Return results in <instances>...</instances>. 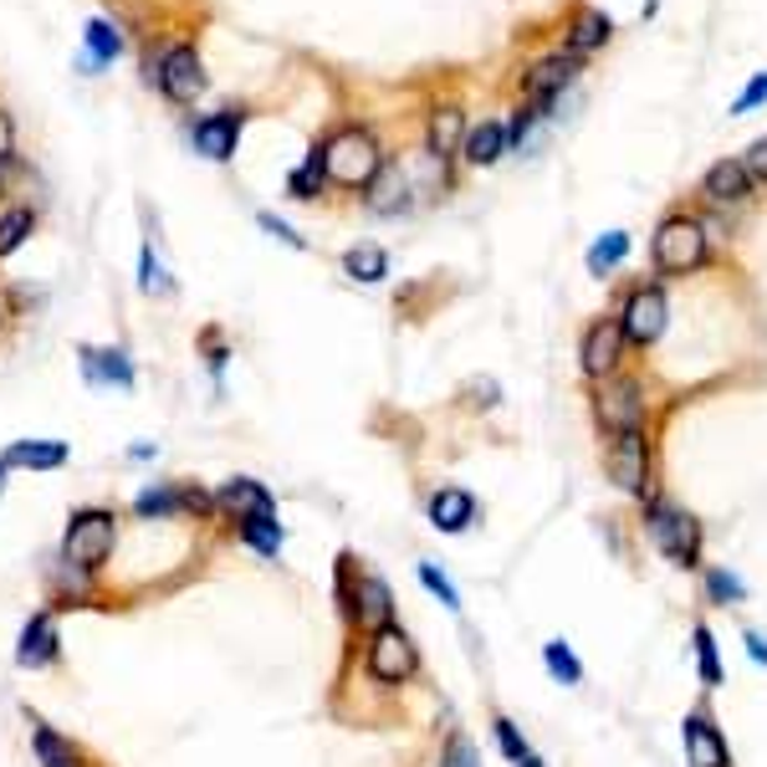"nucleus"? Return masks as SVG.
<instances>
[{
  "label": "nucleus",
  "instance_id": "nucleus-1",
  "mask_svg": "<svg viewBox=\"0 0 767 767\" xmlns=\"http://www.w3.org/2000/svg\"><path fill=\"white\" fill-rule=\"evenodd\" d=\"M640 522H645V537L666 552V563L696 573L701 552H706V527H701L685 507H675V501H666L660 491H655V497L640 501Z\"/></svg>",
  "mask_w": 767,
  "mask_h": 767
},
{
  "label": "nucleus",
  "instance_id": "nucleus-2",
  "mask_svg": "<svg viewBox=\"0 0 767 767\" xmlns=\"http://www.w3.org/2000/svg\"><path fill=\"white\" fill-rule=\"evenodd\" d=\"M338 604H343V619L358 624L364 634L394 624V594H389V584H384L374 568H358V573H353L349 552L338 558Z\"/></svg>",
  "mask_w": 767,
  "mask_h": 767
},
{
  "label": "nucleus",
  "instance_id": "nucleus-3",
  "mask_svg": "<svg viewBox=\"0 0 767 767\" xmlns=\"http://www.w3.org/2000/svg\"><path fill=\"white\" fill-rule=\"evenodd\" d=\"M118 548V518L108 507H83L72 512L68 533H62V563L77 573H98Z\"/></svg>",
  "mask_w": 767,
  "mask_h": 767
},
{
  "label": "nucleus",
  "instance_id": "nucleus-4",
  "mask_svg": "<svg viewBox=\"0 0 767 767\" xmlns=\"http://www.w3.org/2000/svg\"><path fill=\"white\" fill-rule=\"evenodd\" d=\"M322 169H328V180L343 184V190H368V184L379 180L384 154L368 129H338V134L322 144Z\"/></svg>",
  "mask_w": 767,
  "mask_h": 767
},
{
  "label": "nucleus",
  "instance_id": "nucleus-5",
  "mask_svg": "<svg viewBox=\"0 0 767 767\" xmlns=\"http://www.w3.org/2000/svg\"><path fill=\"white\" fill-rule=\"evenodd\" d=\"M604 476L630 491V497H655V451H650V435L645 430H624L604 440Z\"/></svg>",
  "mask_w": 767,
  "mask_h": 767
},
{
  "label": "nucleus",
  "instance_id": "nucleus-6",
  "mask_svg": "<svg viewBox=\"0 0 767 767\" xmlns=\"http://www.w3.org/2000/svg\"><path fill=\"white\" fill-rule=\"evenodd\" d=\"M364 670L374 685H410L419 675V645L410 640V630L400 624H384L364 640Z\"/></svg>",
  "mask_w": 767,
  "mask_h": 767
},
{
  "label": "nucleus",
  "instance_id": "nucleus-7",
  "mask_svg": "<svg viewBox=\"0 0 767 767\" xmlns=\"http://www.w3.org/2000/svg\"><path fill=\"white\" fill-rule=\"evenodd\" d=\"M594 419L604 435H624V430H645L650 419V400H645V384L630 374L594 384Z\"/></svg>",
  "mask_w": 767,
  "mask_h": 767
},
{
  "label": "nucleus",
  "instance_id": "nucleus-8",
  "mask_svg": "<svg viewBox=\"0 0 767 767\" xmlns=\"http://www.w3.org/2000/svg\"><path fill=\"white\" fill-rule=\"evenodd\" d=\"M650 256H655V271L660 277H685V271H696L706 261V231H701V220L691 216H670L660 220V231L650 241Z\"/></svg>",
  "mask_w": 767,
  "mask_h": 767
},
{
  "label": "nucleus",
  "instance_id": "nucleus-9",
  "mask_svg": "<svg viewBox=\"0 0 767 767\" xmlns=\"http://www.w3.org/2000/svg\"><path fill=\"white\" fill-rule=\"evenodd\" d=\"M670 322V297L666 287H634L630 297H624V313H619V328H624V338H630L634 349H650V343H660V333H666Z\"/></svg>",
  "mask_w": 767,
  "mask_h": 767
},
{
  "label": "nucleus",
  "instance_id": "nucleus-10",
  "mask_svg": "<svg viewBox=\"0 0 767 767\" xmlns=\"http://www.w3.org/2000/svg\"><path fill=\"white\" fill-rule=\"evenodd\" d=\"M681 747H685V763H691V767H736L732 747H727V732L717 727L711 706H696V711H685V721H681Z\"/></svg>",
  "mask_w": 767,
  "mask_h": 767
},
{
  "label": "nucleus",
  "instance_id": "nucleus-11",
  "mask_svg": "<svg viewBox=\"0 0 767 767\" xmlns=\"http://www.w3.org/2000/svg\"><path fill=\"white\" fill-rule=\"evenodd\" d=\"M149 77L165 87V98H174V102H195L205 93V68H200V51L195 47H169L159 62L149 57Z\"/></svg>",
  "mask_w": 767,
  "mask_h": 767
},
{
  "label": "nucleus",
  "instance_id": "nucleus-12",
  "mask_svg": "<svg viewBox=\"0 0 767 767\" xmlns=\"http://www.w3.org/2000/svg\"><path fill=\"white\" fill-rule=\"evenodd\" d=\"M624 349H630V338H624V328H619V317H599V322H588L584 349H579V358H584V374L594 384L614 379Z\"/></svg>",
  "mask_w": 767,
  "mask_h": 767
},
{
  "label": "nucleus",
  "instance_id": "nucleus-13",
  "mask_svg": "<svg viewBox=\"0 0 767 767\" xmlns=\"http://www.w3.org/2000/svg\"><path fill=\"white\" fill-rule=\"evenodd\" d=\"M216 507L226 512L231 522H246V518H277V497H271L261 482L251 476H231V482L216 491Z\"/></svg>",
  "mask_w": 767,
  "mask_h": 767
},
{
  "label": "nucleus",
  "instance_id": "nucleus-14",
  "mask_svg": "<svg viewBox=\"0 0 767 767\" xmlns=\"http://www.w3.org/2000/svg\"><path fill=\"white\" fill-rule=\"evenodd\" d=\"M425 518H430L435 533H466L471 522H476V497H471L466 486H440V491H430V501H425Z\"/></svg>",
  "mask_w": 767,
  "mask_h": 767
},
{
  "label": "nucleus",
  "instance_id": "nucleus-15",
  "mask_svg": "<svg viewBox=\"0 0 767 767\" xmlns=\"http://www.w3.org/2000/svg\"><path fill=\"white\" fill-rule=\"evenodd\" d=\"M57 660V614L41 609V614L26 619L21 630V645H16V666L21 670H47Z\"/></svg>",
  "mask_w": 767,
  "mask_h": 767
},
{
  "label": "nucleus",
  "instance_id": "nucleus-16",
  "mask_svg": "<svg viewBox=\"0 0 767 767\" xmlns=\"http://www.w3.org/2000/svg\"><path fill=\"white\" fill-rule=\"evenodd\" d=\"M241 108H220V113H210V118H200L195 123V149L205 154V159H231L235 154V138H241Z\"/></svg>",
  "mask_w": 767,
  "mask_h": 767
},
{
  "label": "nucleus",
  "instance_id": "nucleus-17",
  "mask_svg": "<svg viewBox=\"0 0 767 767\" xmlns=\"http://www.w3.org/2000/svg\"><path fill=\"white\" fill-rule=\"evenodd\" d=\"M747 190H752V174L742 159H721V165L706 169V180H701V195L711 205H736V200H747Z\"/></svg>",
  "mask_w": 767,
  "mask_h": 767
},
{
  "label": "nucleus",
  "instance_id": "nucleus-18",
  "mask_svg": "<svg viewBox=\"0 0 767 767\" xmlns=\"http://www.w3.org/2000/svg\"><path fill=\"white\" fill-rule=\"evenodd\" d=\"M0 461L11 471H57V466H68V446L62 440H16Z\"/></svg>",
  "mask_w": 767,
  "mask_h": 767
},
{
  "label": "nucleus",
  "instance_id": "nucleus-19",
  "mask_svg": "<svg viewBox=\"0 0 767 767\" xmlns=\"http://www.w3.org/2000/svg\"><path fill=\"white\" fill-rule=\"evenodd\" d=\"M83 374L93 384H118V389H134V364L123 349H83Z\"/></svg>",
  "mask_w": 767,
  "mask_h": 767
},
{
  "label": "nucleus",
  "instance_id": "nucleus-20",
  "mask_svg": "<svg viewBox=\"0 0 767 767\" xmlns=\"http://www.w3.org/2000/svg\"><path fill=\"white\" fill-rule=\"evenodd\" d=\"M374 195H368V205L379 210V216H400V210H410V174H404L400 165H384L379 180L368 184Z\"/></svg>",
  "mask_w": 767,
  "mask_h": 767
},
{
  "label": "nucleus",
  "instance_id": "nucleus-21",
  "mask_svg": "<svg viewBox=\"0 0 767 767\" xmlns=\"http://www.w3.org/2000/svg\"><path fill=\"white\" fill-rule=\"evenodd\" d=\"M573 83V57H543L533 72H527V102H548L552 93H563Z\"/></svg>",
  "mask_w": 767,
  "mask_h": 767
},
{
  "label": "nucleus",
  "instance_id": "nucleus-22",
  "mask_svg": "<svg viewBox=\"0 0 767 767\" xmlns=\"http://www.w3.org/2000/svg\"><path fill=\"white\" fill-rule=\"evenodd\" d=\"M691 640H696L701 691L711 696V691H721V681H727V670H721V655H717V634H711V624H706V619H696V624H691Z\"/></svg>",
  "mask_w": 767,
  "mask_h": 767
},
{
  "label": "nucleus",
  "instance_id": "nucleus-23",
  "mask_svg": "<svg viewBox=\"0 0 767 767\" xmlns=\"http://www.w3.org/2000/svg\"><path fill=\"white\" fill-rule=\"evenodd\" d=\"M235 537H241L246 548H256L261 558H277L287 543V527L277 518H246V522H235Z\"/></svg>",
  "mask_w": 767,
  "mask_h": 767
},
{
  "label": "nucleus",
  "instance_id": "nucleus-24",
  "mask_svg": "<svg viewBox=\"0 0 767 767\" xmlns=\"http://www.w3.org/2000/svg\"><path fill=\"white\" fill-rule=\"evenodd\" d=\"M32 747H36V763L41 767H83V752L72 747L68 736H57L51 727H41V721L32 727Z\"/></svg>",
  "mask_w": 767,
  "mask_h": 767
},
{
  "label": "nucleus",
  "instance_id": "nucleus-25",
  "mask_svg": "<svg viewBox=\"0 0 767 767\" xmlns=\"http://www.w3.org/2000/svg\"><path fill=\"white\" fill-rule=\"evenodd\" d=\"M466 165H497L501 149H507V129L501 123H482V129H471L466 134Z\"/></svg>",
  "mask_w": 767,
  "mask_h": 767
},
{
  "label": "nucleus",
  "instance_id": "nucleus-26",
  "mask_svg": "<svg viewBox=\"0 0 767 767\" xmlns=\"http://www.w3.org/2000/svg\"><path fill=\"white\" fill-rule=\"evenodd\" d=\"M624 256H630V235H624V231L599 235V241L588 246V256H584V261H588V277H609V271H614Z\"/></svg>",
  "mask_w": 767,
  "mask_h": 767
},
{
  "label": "nucleus",
  "instance_id": "nucleus-27",
  "mask_svg": "<svg viewBox=\"0 0 767 767\" xmlns=\"http://www.w3.org/2000/svg\"><path fill=\"white\" fill-rule=\"evenodd\" d=\"M543 666H548V675L558 685H584V666H579V655H573L568 640H548L543 645Z\"/></svg>",
  "mask_w": 767,
  "mask_h": 767
},
{
  "label": "nucleus",
  "instance_id": "nucleus-28",
  "mask_svg": "<svg viewBox=\"0 0 767 767\" xmlns=\"http://www.w3.org/2000/svg\"><path fill=\"white\" fill-rule=\"evenodd\" d=\"M118 51H123V36H118L113 21H102V16L87 21V68H102V62H113Z\"/></svg>",
  "mask_w": 767,
  "mask_h": 767
},
{
  "label": "nucleus",
  "instance_id": "nucleus-29",
  "mask_svg": "<svg viewBox=\"0 0 767 767\" xmlns=\"http://www.w3.org/2000/svg\"><path fill=\"white\" fill-rule=\"evenodd\" d=\"M604 41H609V16H604V11H579V16H573V36H568L573 57H584V51L604 47Z\"/></svg>",
  "mask_w": 767,
  "mask_h": 767
},
{
  "label": "nucleus",
  "instance_id": "nucleus-30",
  "mask_svg": "<svg viewBox=\"0 0 767 767\" xmlns=\"http://www.w3.org/2000/svg\"><path fill=\"white\" fill-rule=\"evenodd\" d=\"M343 271H349L353 282H384L389 277V256L379 246H353L343 256Z\"/></svg>",
  "mask_w": 767,
  "mask_h": 767
},
{
  "label": "nucleus",
  "instance_id": "nucleus-31",
  "mask_svg": "<svg viewBox=\"0 0 767 767\" xmlns=\"http://www.w3.org/2000/svg\"><path fill=\"white\" fill-rule=\"evenodd\" d=\"M461 134H466V123H461V113L455 108H435L430 113V154H455V144H461Z\"/></svg>",
  "mask_w": 767,
  "mask_h": 767
},
{
  "label": "nucleus",
  "instance_id": "nucleus-32",
  "mask_svg": "<svg viewBox=\"0 0 767 767\" xmlns=\"http://www.w3.org/2000/svg\"><path fill=\"white\" fill-rule=\"evenodd\" d=\"M322 180H328V169H322V149H313L297 169H292L287 190H292V200H313L317 190H322Z\"/></svg>",
  "mask_w": 767,
  "mask_h": 767
},
{
  "label": "nucleus",
  "instance_id": "nucleus-33",
  "mask_svg": "<svg viewBox=\"0 0 767 767\" xmlns=\"http://www.w3.org/2000/svg\"><path fill=\"white\" fill-rule=\"evenodd\" d=\"M491 736H497V747H501V757H507V763H522V757H533V747H527L522 727L507 717V711H497V717H491Z\"/></svg>",
  "mask_w": 767,
  "mask_h": 767
},
{
  "label": "nucleus",
  "instance_id": "nucleus-34",
  "mask_svg": "<svg viewBox=\"0 0 767 767\" xmlns=\"http://www.w3.org/2000/svg\"><path fill=\"white\" fill-rule=\"evenodd\" d=\"M706 599L711 604H742L747 599V584L736 579L732 568H706Z\"/></svg>",
  "mask_w": 767,
  "mask_h": 767
},
{
  "label": "nucleus",
  "instance_id": "nucleus-35",
  "mask_svg": "<svg viewBox=\"0 0 767 767\" xmlns=\"http://www.w3.org/2000/svg\"><path fill=\"white\" fill-rule=\"evenodd\" d=\"M32 231H36V216H32V210H5V216H0V256L21 251Z\"/></svg>",
  "mask_w": 767,
  "mask_h": 767
},
{
  "label": "nucleus",
  "instance_id": "nucleus-36",
  "mask_svg": "<svg viewBox=\"0 0 767 767\" xmlns=\"http://www.w3.org/2000/svg\"><path fill=\"white\" fill-rule=\"evenodd\" d=\"M440 767H482V752H476V742L466 732H451L446 747H440Z\"/></svg>",
  "mask_w": 767,
  "mask_h": 767
},
{
  "label": "nucleus",
  "instance_id": "nucleus-37",
  "mask_svg": "<svg viewBox=\"0 0 767 767\" xmlns=\"http://www.w3.org/2000/svg\"><path fill=\"white\" fill-rule=\"evenodd\" d=\"M415 573H419V584L430 588V594H435V599H440V604H446L451 614H461V594H455V584H451V579H446V573H440V568H435V563H419Z\"/></svg>",
  "mask_w": 767,
  "mask_h": 767
},
{
  "label": "nucleus",
  "instance_id": "nucleus-38",
  "mask_svg": "<svg viewBox=\"0 0 767 767\" xmlns=\"http://www.w3.org/2000/svg\"><path fill=\"white\" fill-rule=\"evenodd\" d=\"M138 287H144V292H174V282L165 277V267H159L154 246L138 251Z\"/></svg>",
  "mask_w": 767,
  "mask_h": 767
},
{
  "label": "nucleus",
  "instance_id": "nucleus-39",
  "mask_svg": "<svg viewBox=\"0 0 767 767\" xmlns=\"http://www.w3.org/2000/svg\"><path fill=\"white\" fill-rule=\"evenodd\" d=\"M466 404H471V410H491V404H497V379H471L466 384Z\"/></svg>",
  "mask_w": 767,
  "mask_h": 767
},
{
  "label": "nucleus",
  "instance_id": "nucleus-40",
  "mask_svg": "<svg viewBox=\"0 0 767 767\" xmlns=\"http://www.w3.org/2000/svg\"><path fill=\"white\" fill-rule=\"evenodd\" d=\"M256 226H261V231L267 235H277V241H287V246H307V241H302L297 231H292V226H287V220H277V216H267V210H261V216H256Z\"/></svg>",
  "mask_w": 767,
  "mask_h": 767
},
{
  "label": "nucleus",
  "instance_id": "nucleus-41",
  "mask_svg": "<svg viewBox=\"0 0 767 767\" xmlns=\"http://www.w3.org/2000/svg\"><path fill=\"white\" fill-rule=\"evenodd\" d=\"M742 165H747V174H752V180H763V184H767V138H757V144H752Z\"/></svg>",
  "mask_w": 767,
  "mask_h": 767
},
{
  "label": "nucleus",
  "instance_id": "nucleus-42",
  "mask_svg": "<svg viewBox=\"0 0 767 767\" xmlns=\"http://www.w3.org/2000/svg\"><path fill=\"white\" fill-rule=\"evenodd\" d=\"M767 98V72H757V77H752V87L747 93H742V98H736V113H747V108H757V102Z\"/></svg>",
  "mask_w": 767,
  "mask_h": 767
},
{
  "label": "nucleus",
  "instance_id": "nucleus-43",
  "mask_svg": "<svg viewBox=\"0 0 767 767\" xmlns=\"http://www.w3.org/2000/svg\"><path fill=\"white\" fill-rule=\"evenodd\" d=\"M16 154V123H11V113H0V159H11Z\"/></svg>",
  "mask_w": 767,
  "mask_h": 767
},
{
  "label": "nucleus",
  "instance_id": "nucleus-44",
  "mask_svg": "<svg viewBox=\"0 0 767 767\" xmlns=\"http://www.w3.org/2000/svg\"><path fill=\"white\" fill-rule=\"evenodd\" d=\"M747 655H752V660H757V666H767V634L747 630Z\"/></svg>",
  "mask_w": 767,
  "mask_h": 767
},
{
  "label": "nucleus",
  "instance_id": "nucleus-45",
  "mask_svg": "<svg viewBox=\"0 0 767 767\" xmlns=\"http://www.w3.org/2000/svg\"><path fill=\"white\" fill-rule=\"evenodd\" d=\"M512 767H548V763H543V757L533 752V757H522V763H512Z\"/></svg>",
  "mask_w": 767,
  "mask_h": 767
},
{
  "label": "nucleus",
  "instance_id": "nucleus-46",
  "mask_svg": "<svg viewBox=\"0 0 767 767\" xmlns=\"http://www.w3.org/2000/svg\"><path fill=\"white\" fill-rule=\"evenodd\" d=\"M5 471H11V466H5V461H0V486H5Z\"/></svg>",
  "mask_w": 767,
  "mask_h": 767
}]
</instances>
